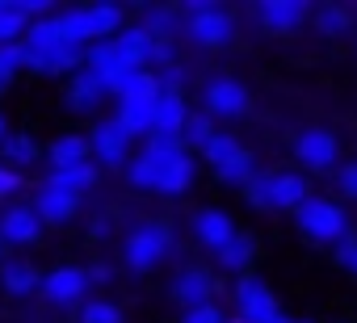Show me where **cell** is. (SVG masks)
<instances>
[{"mask_svg": "<svg viewBox=\"0 0 357 323\" xmlns=\"http://www.w3.org/2000/svg\"><path fill=\"white\" fill-rule=\"evenodd\" d=\"M22 189V177L13 173V168H0V198H9V194H17Z\"/></svg>", "mask_w": 357, "mask_h": 323, "instance_id": "ab89813d", "label": "cell"}, {"mask_svg": "<svg viewBox=\"0 0 357 323\" xmlns=\"http://www.w3.org/2000/svg\"><path fill=\"white\" fill-rule=\"evenodd\" d=\"M240 151H244V147H240V143H236L231 134H223V130H219V134H215V139H211V143L202 147V155L211 159L215 168H219V164H227V159H231V155H240Z\"/></svg>", "mask_w": 357, "mask_h": 323, "instance_id": "1f68e13d", "label": "cell"}, {"mask_svg": "<svg viewBox=\"0 0 357 323\" xmlns=\"http://www.w3.org/2000/svg\"><path fill=\"white\" fill-rule=\"evenodd\" d=\"M30 17H26V9L22 5H5V0H0V47H13L30 26H26Z\"/></svg>", "mask_w": 357, "mask_h": 323, "instance_id": "d4e9b609", "label": "cell"}, {"mask_svg": "<svg viewBox=\"0 0 357 323\" xmlns=\"http://www.w3.org/2000/svg\"><path fill=\"white\" fill-rule=\"evenodd\" d=\"M344 26H349V17H344L340 9H324V13H319V30H328V34H340Z\"/></svg>", "mask_w": 357, "mask_h": 323, "instance_id": "f35d334b", "label": "cell"}, {"mask_svg": "<svg viewBox=\"0 0 357 323\" xmlns=\"http://www.w3.org/2000/svg\"><path fill=\"white\" fill-rule=\"evenodd\" d=\"M84 290H89V273H84V269H55V273L43 281V294H47L55 306H72V302H80Z\"/></svg>", "mask_w": 357, "mask_h": 323, "instance_id": "52a82bcc", "label": "cell"}, {"mask_svg": "<svg viewBox=\"0 0 357 323\" xmlns=\"http://www.w3.org/2000/svg\"><path fill=\"white\" fill-rule=\"evenodd\" d=\"M76 206H80L76 194L55 189V185H43V189H38V206H34V214H38L43 223H68V219L76 214Z\"/></svg>", "mask_w": 357, "mask_h": 323, "instance_id": "4fadbf2b", "label": "cell"}, {"mask_svg": "<svg viewBox=\"0 0 357 323\" xmlns=\"http://www.w3.org/2000/svg\"><path fill=\"white\" fill-rule=\"evenodd\" d=\"M248 202L261 210H298L307 202V185L294 173H278V177H252L248 185Z\"/></svg>", "mask_w": 357, "mask_h": 323, "instance_id": "6da1fadb", "label": "cell"}, {"mask_svg": "<svg viewBox=\"0 0 357 323\" xmlns=\"http://www.w3.org/2000/svg\"><path fill=\"white\" fill-rule=\"evenodd\" d=\"M236 298H240V319L244 323H269V319H278V302H273V294H269V285L261 277H240Z\"/></svg>", "mask_w": 357, "mask_h": 323, "instance_id": "277c9868", "label": "cell"}, {"mask_svg": "<svg viewBox=\"0 0 357 323\" xmlns=\"http://www.w3.org/2000/svg\"><path fill=\"white\" fill-rule=\"evenodd\" d=\"M194 159H190V151H181V155H172V159H164L160 164V194H185L190 185H194Z\"/></svg>", "mask_w": 357, "mask_h": 323, "instance_id": "9a60e30c", "label": "cell"}, {"mask_svg": "<svg viewBox=\"0 0 357 323\" xmlns=\"http://www.w3.org/2000/svg\"><path fill=\"white\" fill-rule=\"evenodd\" d=\"M227 185H252V173H257V164H252V155L248 151H240V155H231L227 164H219L215 168Z\"/></svg>", "mask_w": 357, "mask_h": 323, "instance_id": "4316f807", "label": "cell"}, {"mask_svg": "<svg viewBox=\"0 0 357 323\" xmlns=\"http://www.w3.org/2000/svg\"><path fill=\"white\" fill-rule=\"evenodd\" d=\"M114 122H118L126 134H151V105H135V101H122Z\"/></svg>", "mask_w": 357, "mask_h": 323, "instance_id": "484cf974", "label": "cell"}, {"mask_svg": "<svg viewBox=\"0 0 357 323\" xmlns=\"http://www.w3.org/2000/svg\"><path fill=\"white\" fill-rule=\"evenodd\" d=\"M172 298L181 302L185 310L206 306V302H211V273H206V269H185V273H176V281H172Z\"/></svg>", "mask_w": 357, "mask_h": 323, "instance_id": "7c38bea8", "label": "cell"}, {"mask_svg": "<svg viewBox=\"0 0 357 323\" xmlns=\"http://www.w3.org/2000/svg\"><path fill=\"white\" fill-rule=\"evenodd\" d=\"M89 13V26H93V38H109L118 26H122V13L114 9V5H93V9H84Z\"/></svg>", "mask_w": 357, "mask_h": 323, "instance_id": "f1b7e54d", "label": "cell"}, {"mask_svg": "<svg viewBox=\"0 0 357 323\" xmlns=\"http://www.w3.org/2000/svg\"><path fill=\"white\" fill-rule=\"evenodd\" d=\"M340 260L357 273V239H340Z\"/></svg>", "mask_w": 357, "mask_h": 323, "instance_id": "b9f144b4", "label": "cell"}, {"mask_svg": "<svg viewBox=\"0 0 357 323\" xmlns=\"http://www.w3.org/2000/svg\"><path fill=\"white\" fill-rule=\"evenodd\" d=\"M181 323H223V315H219V306H194V310H185V319Z\"/></svg>", "mask_w": 357, "mask_h": 323, "instance_id": "74e56055", "label": "cell"}, {"mask_svg": "<svg viewBox=\"0 0 357 323\" xmlns=\"http://www.w3.org/2000/svg\"><path fill=\"white\" fill-rule=\"evenodd\" d=\"M26 59H30V51L17 47V42L13 47H0V80H9L17 68H26Z\"/></svg>", "mask_w": 357, "mask_h": 323, "instance_id": "d590c367", "label": "cell"}, {"mask_svg": "<svg viewBox=\"0 0 357 323\" xmlns=\"http://www.w3.org/2000/svg\"><path fill=\"white\" fill-rule=\"evenodd\" d=\"M190 38L202 42V47H223V42H231V22H227V13H219V9H211V5H194V13H190Z\"/></svg>", "mask_w": 357, "mask_h": 323, "instance_id": "5b68a950", "label": "cell"}, {"mask_svg": "<svg viewBox=\"0 0 357 323\" xmlns=\"http://www.w3.org/2000/svg\"><path fill=\"white\" fill-rule=\"evenodd\" d=\"M257 13H261L265 30H273V34H286V30H294V26L303 22L307 5H298V0H265V5H261Z\"/></svg>", "mask_w": 357, "mask_h": 323, "instance_id": "2e32d148", "label": "cell"}, {"mask_svg": "<svg viewBox=\"0 0 357 323\" xmlns=\"http://www.w3.org/2000/svg\"><path fill=\"white\" fill-rule=\"evenodd\" d=\"M5 139H9V134H5V118H0V147H5Z\"/></svg>", "mask_w": 357, "mask_h": 323, "instance_id": "7bdbcfd3", "label": "cell"}, {"mask_svg": "<svg viewBox=\"0 0 357 323\" xmlns=\"http://www.w3.org/2000/svg\"><path fill=\"white\" fill-rule=\"evenodd\" d=\"M126 177H130V185H139V189H155V185H160V164H155L151 155L126 159Z\"/></svg>", "mask_w": 357, "mask_h": 323, "instance_id": "83f0119b", "label": "cell"}, {"mask_svg": "<svg viewBox=\"0 0 357 323\" xmlns=\"http://www.w3.org/2000/svg\"><path fill=\"white\" fill-rule=\"evenodd\" d=\"M101 93H105V84H101V76H93V72H80V76L72 80V88H68L72 109H93V105L101 101Z\"/></svg>", "mask_w": 357, "mask_h": 323, "instance_id": "7402d4cb", "label": "cell"}, {"mask_svg": "<svg viewBox=\"0 0 357 323\" xmlns=\"http://www.w3.org/2000/svg\"><path fill=\"white\" fill-rule=\"evenodd\" d=\"M160 93H164V88H160V80H155V76H147V72L139 68V72H135V76H130V80H126V84L118 88V101H135V105H151V101H155Z\"/></svg>", "mask_w": 357, "mask_h": 323, "instance_id": "44dd1931", "label": "cell"}, {"mask_svg": "<svg viewBox=\"0 0 357 323\" xmlns=\"http://www.w3.org/2000/svg\"><path fill=\"white\" fill-rule=\"evenodd\" d=\"M59 26H63L68 47H76V42H89V38H93V26H89V13H84V9L63 13V17H59Z\"/></svg>", "mask_w": 357, "mask_h": 323, "instance_id": "4dcf8cb0", "label": "cell"}, {"mask_svg": "<svg viewBox=\"0 0 357 323\" xmlns=\"http://www.w3.org/2000/svg\"><path fill=\"white\" fill-rule=\"evenodd\" d=\"M168 227H160V223H143L139 231H130V239H126V265L135 269V273H147L164 252H168Z\"/></svg>", "mask_w": 357, "mask_h": 323, "instance_id": "3957f363", "label": "cell"}, {"mask_svg": "<svg viewBox=\"0 0 357 323\" xmlns=\"http://www.w3.org/2000/svg\"><path fill=\"white\" fill-rule=\"evenodd\" d=\"M5 155L13 159V164H30V159L38 155V147H34L30 139H22V134H13V139H5Z\"/></svg>", "mask_w": 357, "mask_h": 323, "instance_id": "8d00e7d4", "label": "cell"}, {"mask_svg": "<svg viewBox=\"0 0 357 323\" xmlns=\"http://www.w3.org/2000/svg\"><path fill=\"white\" fill-rule=\"evenodd\" d=\"M185 101L176 97V93H160L155 101H151V134H176L181 139V130H185Z\"/></svg>", "mask_w": 357, "mask_h": 323, "instance_id": "9c48e42d", "label": "cell"}, {"mask_svg": "<svg viewBox=\"0 0 357 323\" xmlns=\"http://www.w3.org/2000/svg\"><path fill=\"white\" fill-rule=\"evenodd\" d=\"M206 109L219 113V118H236V113H244V109H248V93H244V84H236V80H211V84H206Z\"/></svg>", "mask_w": 357, "mask_h": 323, "instance_id": "30bf717a", "label": "cell"}, {"mask_svg": "<svg viewBox=\"0 0 357 323\" xmlns=\"http://www.w3.org/2000/svg\"><path fill=\"white\" fill-rule=\"evenodd\" d=\"M298 231L307 239H319V244H340L344 239V214H340V206H332L324 198H307L298 206Z\"/></svg>", "mask_w": 357, "mask_h": 323, "instance_id": "7a4b0ae2", "label": "cell"}, {"mask_svg": "<svg viewBox=\"0 0 357 323\" xmlns=\"http://www.w3.org/2000/svg\"><path fill=\"white\" fill-rule=\"evenodd\" d=\"M0 256H5V239H0Z\"/></svg>", "mask_w": 357, "mask_h": 323, "instance_id": "ee69618b", "label": "cell"}, {"mask_svg": "<svg viewBox=\"0 0 357 323\" xmlns=\"http://www.w3.org/2000/svg\"><path fill=\"white\" fill-rule=\"evenodd\" d=\"M294 147H298V159H303L311 173H328V168L336 164V139H332L328 130H319V126L303 130Z\"/></svg>", "mask_w": 357, "mask_h": 323, "instance_id": "8992f818", "label": "cell"}, {"mask_svg": "<svg viewBox=\"0 0 357 323\" xmlns=\"http://www.w3.org/2000/svg\"><path fill=\"white\" fill-rule=\"evenodd\" d=\"M114 47H118V59H122V63L139 68V63H147V59H151L155 38H151V30H126L122 38H114Z\"/></svg>", "mask_w": 357, "mask_h": 323, "instance_id": "e0dca14e", "label": "cell"}, {"mask_svg": "<svg viewBox=\"0 0 357 323\" xmlns=\"http://www.w3.org/2000/svg\"><path fill=\"white\" fill-rule=\"evenodd\" d=\"M236 323H244V319H236Z\"/></svg>", "mask_w": 357, "mask_h": 323, "instance_id": "f6af8a7d", "label": "cell"}, {"mask_svg": "<svg viewBox=\"0 0 357 323\" xmlns=\"http://www.w3.org/2000/svg\"><path fill=\"white\" fill-rule=\"evenodd\" d=\"M93 181H97V168H93V164H72V168H59V173L47 181V185H55V189H68V194H76V198H80V194H84Z\"/></svg>", "mask_w": 357, "mask_h": 323, "instance_id": "603a6c76", "label": "cell"}, {"mask_svg": "<svg viewBox=\"0 0 357 323\" xmlns=\"http://www.w3.org/2000/svg\"><path fill=\"white\" fill-rule=\"evenodd\" d=\"M93 151L105 159V164H114V168H122L126 164V147H130V134L118 126V122H101L97 130H93Z\"/></svg>", "mask_w": 357, "mask_h": 323, "instance_id": "8fae6325", "label": "cell"}, {"mask_svg": "<svg viewBox=\"0 0 357 323\" xmlns=\"http://www.w3.org/2000/svg\"><path fill=\"white\" fill-rule=\"evenodd\" d=\"M340 189H344V198H357V164H344V173H340Z\"/></svg>", "mask_w": 357, "mask_h": 323, "instance_id": "60d3db41", "label": "cell"}, {"mask_svg": "<svg viewBox=\"0 0 357 323\" xmlns=\"http://www.w3.org/2000/svg\"><path fill=\"white\" fill-rule=\"evenodd\" d=\"M43 235V219L30 206H13L0 214V239L5 244H34Z\"/></svg>", "mask_w": 357, "mask_h": 323, "instance_id": "ba28073f", "label": "cell"}, {"mask_svg": "<svg viewBox=\"0 0 357 323\" xmlns=\"http://www.w3.org/2000/svg\"><path fill=\"white\" fill-rule=\"evenodd\" d=\"M0 281H5V290L9 294H30V290H38V273H34V265H26V260H13V265H5L0 269Z\"/></svg>", "mask_w": 357, "mask_h": 323, "instance_id": "cb8c5ba5", "label": "cell"}, {"mask_svg": "<svg viewBox=\"0 0 357 323\" xmlns=\"http://www.w3.org/2000/svg\"><path fill=\"white\" fill-rule=\"evenodd\" d=\"M30 51V47H26ZM76 63H84L80 55H76V47H63V51H30V59H26V68H34V72H43V76H59V72H68V68H76Z\"/></svg>", "mask_w": 357, "mask_h": 323, "instance_id": "ac0fdd59", "label": "cell"}, {"mask_svg": "<svg viewBox=\"0 0 357 323\" xmlns=\"http://www.w3.org/2000/svg\"><path fill=\"white\" fill-rule=\"evenodd\" d=\"M215 134H219V130L211 126V118H206V113H194V118H185V130H181V139H185L190 147H206Z\"/></svg>", "mask_w": 357, "mask_h": 323, "instance_id": "d6a6232c", "label": "cell"}, {"mask_svg": "<svg viewBox=\"0 0 357 323\" xmlns=\"http://www.w3.org/2000/svg\"><path fill=\"white\" fill-rule=\"evenodd\" d=\"M89 151H93L89 139L68 134V139L51 143V164H55V173H59V168H72V164H89Z\"/></svg>", "mask_w": 357, "mask_h": 323, "instance_id": "d6986e66", "label": "cell"}, {"mask_svg": "<svg viewBox=\"0 0 357 323\" xmlns=\"http://www.w3.org/2000/svg\"><path fill=\"white\" fill-rule=\"evenodd\" d=\"M80 323H122V310L114 302H89L80 310Z\"/></svg>", "mask_w": 357, "mask_h": 323, "instance_id": "e575fe53", "label": "cell"}, {"mask_svg": "<svg viewBox=\"0 0 357 323\" xmlns=\"http://www.w3.org/2000/svg\"><path fill=\"white\" fill-rule=\"evenodd\" d=\"M248 260H252V239H244V235H236L227 248H219V265L223 269H248Z\"/></svg>", "mask_w": 357, "mask_h": 323, "instance_id": "f546056e", "label": "cell"}, {"mask_svg": "<svg viewBox=\"0 0 357 323\" xmlns=\"http://www.w3.org/2000/svg\"><path fill=\"white\" fill-rule=\"evenodd\" d=\"M143 155H151L155 164H164V159L181 155V139H176V134H147V151Z\"/></svg>", "mask_w": 357, "mask_h": 323, "instance_id": "836d02e7", "label": "cell"}, {"mask_svg": "<svg viewBox=\"0 0 357 323\" xmlns=\"http://www.w3.org/2000/svg\"><path fill=\"white\" fill-rule=\"evenodd\" d=\"M194 235L206 244V248H227L231 239H236V227H231V219L223 214V210H202L198 219H194Z\"/></svg>", "mask_w": 357, "mask_h": 323, "instance_id": "5bb4252c", "label": "cell"}, {"mask_svg": "<svg viewBox=\"0 0 357 323\" xmlns=\"http://www.w3.org/2000/svg\"><path fill=\"white\" fill-rule=\"evenodd\" d=\"M26 38H30V51H63V47H68V38H63V26H59V17L34 22V26L26 30Z\"/></svg>", "mask_w": 357, "mask_h": 323, "instance_id": "ffe728a7", "label": "cell"}]
</instances>
